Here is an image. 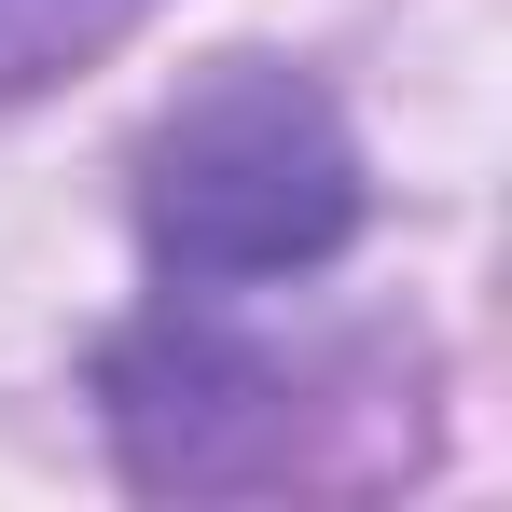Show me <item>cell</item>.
<instances>
[{
	"label": "cell",
	"instance_id": "7a4b0ae2",
	"mask_svg": "<svg viewBox=\"0 0 512 512\" xmlns=\"http://www.w3.org/2000/svg\"><path fill=\"white\" fill-rule=\"evenodd\" d=\"M139 14H153V0H0V97H28V84H56V70H84V56H111Z\"/></svg>",
	"mask_w": 512,
	"mask_h": 512
},
{
	"label": "cell",
	"instance_id": "6da1fadb",
	"mask_svg": "<svg viewBox=\"0 0 512 512\" xmlns=\"http://www.w3.org/2000/svg\"><path fill=\"white\" fill-rule=\"evenodd\" d=\"M360 236V139L305 70L222 56L139 139V250L180 305H222L263 277H305Z\"/></svg>",
	"mask_w": 512,
	"mask_h": 512
}]
</instances>
